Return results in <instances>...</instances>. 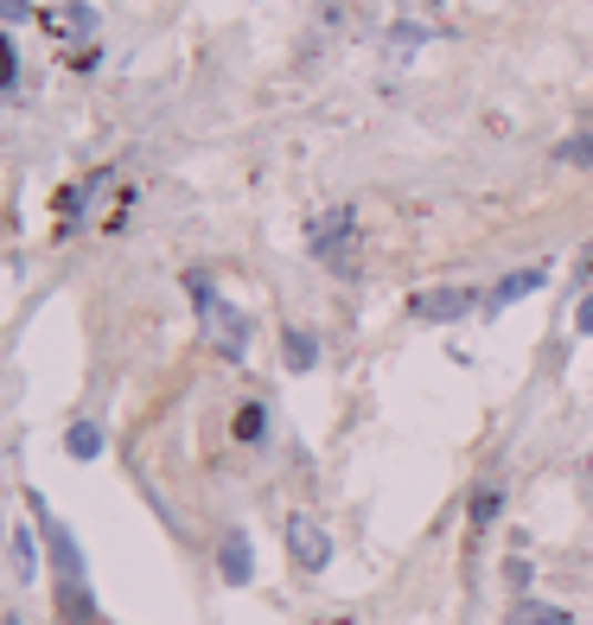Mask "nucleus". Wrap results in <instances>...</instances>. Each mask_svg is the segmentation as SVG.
Listing matches in <instances>:
<instances>
[{"instance_id": "nucleus-1", "label": "nucleus", "mask_w": 593, "mask_h": 625, "mask_svg": "<svg viewBox=\"0 0 593 625\" xmlns=\"http://www.w3.org/2000/svg\"><path fill=\"white\" fill-rule=\"evenodd\" d=\"M32 523L45 536V555H52V574H58V619L64 625H90L96 619V594H90V568H83V549L64 523L32 498Z\"/></svg>"}, {"instance_id": "nucleus-2", "label": "nucleus", "mask_w": 593, "mask_h": 625, "mask_svg": "<svg viewBox=\"0 0 593 625\" xmlns=\"http://www.w3.org/2000/svg\"><path fill=\"white\" fill-rule=\"evenodd\" d=\"M313 256L326 262V275H345V281H351V275H358L364 268V236H358V217H351V211L345 205H333L326 211V217H319V224H313Z\"/></svg>"}, {"instance_id": "nucleus-3", "label": "nucleus", "mask_w": 593, "mask_h": 625, "mask_svg": "<svg viewBox=\"0 0 593 625\" xmlns=\"http://www.w3.org/2000/svg\"><path fill=\"white\" fill-rule=\"evenodd\" d=\"M185 287H192V307L205 319V332L217 339V351H224V358H243V351H249V319H243L231 300H217V287H211L205 275H192Z\"/></svg>"}, {"instance_id": "nucleus-4", "label": "nucleus", "mask_w": 593, "mask_h": 625, "mask_svg": "<svg viewBox=\"0 0 593 625\" xmlns=\"http://www.w3.org/2000/svg\"><path fill=\"white\" fill-rule=\"evenodd\" d=\"M282 536H287V555H294V568H300V574H319L326 562H333V536H326L307 511H294Z\"/></svg>"}, {"instance_id": "nucleus-5", "label": "nucleus", "mask_w": 593, "mask_h": 625, "mask_svg": "<svg viewBox=\"0 0 593 625\" xmlns=\"http://www.w3.org/2000/svg\"><path fill=\"white\" fill-rule=\"evenodd\" d=\"M472 307H479L472 287H434V294H415V319H428V326H453V319H466Z\"/></svg>"}, {"instance_id": "nucleus-6", "label": "nucleus", "mask_w": 593, "mask_h": 625, "mask_svg": "<svg viewBox=\"0 0 593 625\" xmlns=\"http://www.w3.org/2000/svg\"><path fill=\"white\" fill-rule=\"evenodd\" d=\"M217 568L231 587H243L256 574V549H249V530H224V549H217Z\"/></svg>"}, {"instance_id": "nucleus-7", "label": "nucleus", "mask_w": 593, "mask_h": 625, "mask_svg": "<svg viewBox=\"0 0 593 625\" xmlns=\"http://www.w3.org/2000/svg\"><path fill=\"white\" fill-rule=\"evenodd\" d=\"M549 281V268H517V275H504V281L491 287V312H504V307H517V300H523V294H536V287Z\"/></svg>"}, {"instance_id": "nucleus-8", "label": "nucleus", "mask_w": 593, "mask_h": 625, "mask_svg": "<svg viewBox=\"0 0 593 625\" xmlns=\"http://www.w3.org/2000/svg\"><path fill=\"white\" fill-rule=\"evenodd\" d=\"M287 370H313V365H319V339H313V332H307V326H287Z\"/></svg>"}, {"instance_id": "nucleus-9", "label": "nucleus", "mask_w": 593, "mask_h": 625, "mask_svg": "<svg viewBox=\"0 0 593 625\" xmlns=\"http://www.w3.org/2000/svg\"><path fill=\"white\" fill-rule=\"evenodd\" d=\"M498 511H504V492H498V485H485V492H472V504H466V518H472V530H491V523H498Z\"/></svg>"}, {"instance_id": "nucleus-10", "label": "nucleus", "mask_w": 593, "mask_h": 625, "mask_svg": "<svg viewBox=\"0 0 593 625\" xmlns=\"http://www.w3.org/2000/svg\"><path fill=\"white\" fill-rule=\"evenodd\" d=\"M13 562H20V581H32V574H39V530H32V523H20V530H13Z\"/></svg>"}, {"instance_id": "nucleus-11", "label": "nucleus", "mask_w": 593, "mask_h": 625, "mask_svg": "<svg viewBox=\"0 0 593 625\" xmlns=\"http://www.w3.org/2000/svg\"><path fill=\"white\" fill-rule=\"evenodd\" d=\"M64 447H71V460H96V453H103V428H96V421H78V428L64 434Z\"/></svg>"}, {"instance_id": "nucleus-12", "label": "nucleus", "mask_w": 593, "mask_h": 625, "mask_svg": "<svg viewBox=\"0 0 593 625\" xmlns=\"http://www.w3.org/2000/svg\"><path fill=\"white\" fill-rule=\"evenodd\" d=\"M52 27L64 32V39H71V32H78V39H90V32H96V13H90V7H58Z\"/></svg>"}, {"instance_id": "nucleus-13", "label": "nucleus", "mask_w": 593, "mask_h": 625, "mask_svg": "<svg viewBox=\"0 0 593 625\" xmlns=\"http://www.w3.org/2000/svg\"><path fill=\"white\" fill-rule=\"evenodd\" d=\"M555 160H568V166H581V173H593V134H568L562 147H555Z\"/></svg>"}, {"instance_id": "nucleus-14", "label": "nucleus", "mask_w": 593, "mask_h": 625, "mask_svg": "<svg viewBox=\"0 0 593 625\" xmlns=\"http://www.w3.org/2000/svg\"><path fill=\"white\" fill-rule=\"evenodd\" d=\"M517 625H574V613H562V606H542V600H530V606L517 613Z\"/></svg>"}, {"instance_id": "nucleus-15", "label": "nucleus", "mask_w": 593, "mask_h": 625, "mask_svg": "<svg viewBox=\"0 0 593 625\" xmlns=\"http://www.w3.org/2000/svg\"><path fill=\"white\" fill-rule=\"evenodd\" d=\"M262 402H249V409H243V416H236V441H262Z\"/></svg>"}, {"instance_id": "nucleus-16", "label": "nucleus", "mask_w": 593, "mask_h": 625, "mask_svg": "<svg viewBox=\"0 0 593 625\" xmlns=\"http://www.w3.org/2000/svg\"><path fill=\"white\" fill-rule=\"evenodd\" d=\"M13 71H20V58H13V39H7V32H0V90H7V83H13Z\"/></svg>"}, {"instance_id": "nucleus-17", "label": "nucleus", "mask_w": 593, "mask_h": 625, "mask_svg": "<svg viewBox=\"0 0 593 625\" xmlns=\"http://www.w3.org/2000/svg\"><path fill=\"white\" fill-rule=\"evenodd\" d=\"M574 326L593 339V294H581V307H574Z\"/></svg>"}, {"instance_id": "nucleus-18", "label": "nucleus", "mask_w": 593, "mask_h": 625, "mask_svg": "<svg viewBox=\"0 0 593 625\" xmlns=\"http://www.w3.org/2000/svg\"><path fill=\"white\" fill-rule=\"evenodd\" d=\"M0 13H27V0H0Z\"/></svg>"}]
</instances>
